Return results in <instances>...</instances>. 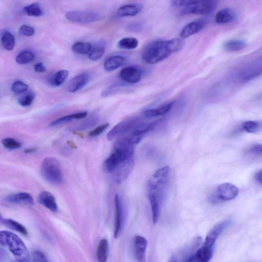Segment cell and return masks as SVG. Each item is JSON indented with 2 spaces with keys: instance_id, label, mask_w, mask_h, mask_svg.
Masks as SVG:
<instances>
[{
  "instance_id": "27",
  "label": "cell",
  "mask_w": 262,
  "mask_h": 262,
  "mask_svg": "<svg viewBox=\"0 0 262 262\" xmlns=\"http://www.w3.org/2000/svg\"><path fill=\"white\" fill-rule=\"evenodd\" d=\"M139 42L134 37H124L121 39L118 42L119 48L125 50H132L136 48Z\"/></svg>"
},
{
  "instance_id": "45",
  "label": "cell",
  "mask_w": 262,
  "mask_h": 262,
  "mask_svg": "<svg viewBox=\"0 0 262 262\" xmlns=\"http://www.w3.org/2000/svg\"><path fill=\"white\" fill-rule=\"evenodd\" d=\"M168 262H177L174 257H172Z\"/></svg>"
},
{
  "instance_id": "13",
  "label": "cell",
  "mask_w": 262,
  "mask_h": 262,
  "mask_svg": "<svg viewBox=\"0 0 262 262\" xmlns=\"http://www.w3.org/2000/svg\"><path fill=\"white\" fill-rule=\"evenodd\" d=\"M206 25V21L204 19H198L191 21L186 25L181 30V38H187L201 31Z\"/></svg>"
},
{
  "instance_id": "40",
  "label": "cell",
  "mask_w": 262,
  "mask_h": 262,
  "mask_svg": "<svg viewBox=\"0 0 262 262\" xmlns=\"http://www.w3.org/2000/svg\"><path fill=\"white\" fill-rule=\"evenodd\" d=\"M108 125L109 124L108 123H105L97 126L90 132L89 136L91 137H96L100 135L108 127Z\"/></svg>"
},
{
  "instance_id": "26",
  "label": "cell",
  "mask_w": 262,
  "mask_h": 262,
  "mask_svg": "<svg viewBox=\"0 0 262 262\" xmlns=\"http://www.w3.org/2000/svg\"><path fill=\"white\" fill-rule=\"evenodd\" d=\"M69 75L68 71L61 70L55 73L50 78L51 84L54 86H58L61 85L67 79Z\"/></svg>"
},
{
  "instance_id": "41",
  "label": "cell",
  "mask_w": 262,
  "mask_h": 262,
  "mask_svg": "<svg viewBox=\"0 0 262 262\" xmlns=\"http://www.w3.org/2000/svg\"><path fill=\"white\" fill-rule=\"evenodd\" d=\"M184 262H203L195 253L187 257Z\"/></svg>"
},
{
  "instance_id": "38",
  "label": "cell",
  "mask_w": 262,
  "mask_h": 262,
  "mask_svg": "<svg viewBox=\"0 0 262 262\" xmlns=\"http://www.w3.org/2000/svg\"><path fill=\"white\" fill-rule=\"evenodd\" d=\"M19 32L24 36H30L34 34L35 31L32 27L23 25L19 28Z\"/></svg>"
},
{
  "instance_id": "3",
  "label": "cell",
  "mask_w": 262,
  "mask_h": 262,
  "mask_svg": "<svg viewBox=\"0 0 262 262\" xmlns=\"http://www.w3.org/2000/svg\"><path fill=\"white\" fill-rule=\"evenodd\" d=\"M0 243L2 246L8 247L17 261H30V257L26 246L15 234L8 231H1Z\"/></svg>"
},
{
  "instance_id": "15",
  "label": "cell",
  "mask_w": 262,
  "mask_h": 262,
  "mask_svg": "<svg viewBox=\"0 0 262 262\" xmlns=\"http://www.w3.org/2000/svg\"><path fill=\"white\" fill-rule=\"evenodd\" d=\"M39 203L53 212H56L57 205L54 195L48 191L41 192L38 197Z\"/></svg>"
},
{
  "instance_id": "9",
  "label": "cell",
  "mask_w": 262,
  "mask_h": 262,
  "mask_svg": "<svg viewBox=\"0 0 262 262\" xmlns=\"http://www.w3.org/2000/svg\"><path fill=\"white\" fill-rule=\"evenodd\" d=\"M65 16L69 20L80 24L92 23L101 18V15L99 13L88 10L70 11Z\"/></svg>"
},
{
  "instance_id": "37",
  "label": "cell",
  "mask_w": 262,
  "mask_h": 262,
  "mask_svg": "<svg viewBox=\"0 0 262 262\" xmlns=\"http://www.w3.org/2000/svg\"><path fill=\"white\" fill-rule=\"evenodd\" d=\"M143 24L140 22H134L128 24L126 29L130 32H138L142 30Z\"/></svg>"
},
{
  "instance_id": "44",
  "label": "cell",
  "mask_w": 262,
  "mask_h": 262,
  "mask_svg": "<svg viewBox=\"0 0 262 262\" xmlns=\"http://www.w3.org/2000/svg\"><path fill=\"white\" fill-rule=\"evenodd\" d=\"M35 150V148H29V149H26L25 150V152H33Z\"/></svg>"
},
{
  "instance_id": "34",
  "label": "cell",
  "mask_w": 262,
  "mask_h": 262,
  "mask_svg": "<svg viewBox=\"0 0 262 262\" xmlns=\"http://www.w3.org/2000/svg\"><path fill=\"white\" fill-rule=\"evenodd\" d=\"M3 145L7 149H14L19 148L21 146V144L11 138H6L2 140Z\"/></svg>"
},
{
  "instance_id": "11",
  "label": "cell",
  "mask_w": 262,
  "mask_h": 262,
  "mask_svg": "<svg viewBox=\"0 0 262 262\" xmlns=\"http://www.w3.org/2000/svg\"><path fill=\"white\" fill-rule=\"evenodd\" d=\"M115 218L114 237L116 238L121 234L124 223V213L121 201L119 195L116 194L115 196Z\"/></svg>"
},
{
  "instance_id": "14",
  "label": "cell",
  "mask_w": 262,
  "mask_h": 262,
  "mask_svg": "<svg viewBox=\"0 0 262 262\" xmlns=\"http://www.w3.org/2000/svg\"><path fill=\"white\" fill-rule=\"evenodd\" d=\"M5 200L8 203L13 204H25L27 205H33L34 204L32 196L27 192H19L8 195L5 198Z\"/></svg>"
},
{
  "instance_id": "35",
  "label": "cell",
  "mask_w": 262,
  "mask_h": 262,
  "mask_svg": "<svg viewBox=\"0 0 262 262\" xmlns=\"http://www.w3.org/2000/svg\"><path fill=\"white\" fill-rule=\"evenodd\" d=\"M28 88V85L21 81H15L11 86L12 91L16 94H20L25 92Z\"/></svg>"
},
{
  "instance_id": "12",
  "label": "cell",
  "mask_w": 262,
  "mask_h": 262,
  "mask_svg": "<svg viewBox=\"0 0 262 262\" xmlns=\"http://www.w3.org/2000/svg\"><path fill=\"white\" fill-rule=\"evenodd\" d=\"M120 78L124 82L135 84L140 81L142 72L135 66H128L123 68L120 72Z\"/></svg>"
},
{
  "instance_id": "18",
  "label": "cell",
  "mask_w": 262,
  "mask_h": 262,
  "mask_svg": "<svg viewBox=\"0 0 262 262\" xmlns=\"http://www.w3.org/2000/svg\"><path fill=\"white\" fill-rule=\"evenodd\" d=\"M89 80L86 73L80 74L73 78L68 85V91L71 93L75 92L84 86Z\"/></svg>"
},
{
  "instance_id": "1",
  "label": "cell",
  "mask_w": 262,
  "mask_h": 262,
  "mask_svg": "<svg viewBox=\"0 0 262 262\" xmlns=\"http://www.w3.org/2000/svg\"><path fill=\"white\" fill-rule=\"evenodd\" d=\"M169 167L165 166L157 170L149 179L147 185L148 198L150 204L152 220L156 224L159 217L161 203L168 182Z\"/></svg>"
},
{
  "instance_id": "16",
  "label": "cell",
  "mask_w": 262,
  "mask_h": 262,
  "mask_svg": "<svg viewBox=\"0 0 262 262\" xmlns=\"http://www.w3.org/2000/svg\"><path fill=\"white\" fill-rule=\"evenodd\" d=\"M143 6L138 4H129L119 7L117 11V15L120 17L134 16L140 13Z\"/></svg>"
},
{
  "instance_id": "46",
  "label": "cell",
  "mask_w": 262,
  "mask_h": 262,
  "mask_svg": "<svg viewBox=\"0 0 262 262\" xmlns=\"http://www.w3.org/2000/svg\"><path fill=\"white\" fill-rule=\"evenodd\" d=\"M13 262H18V261H17V260H15L13 261Z\"/></svg>"
},
{
  "instance_id": "43",
  "label": "cell",
  "mask_w": 262,
  "mask_h": 262,
  "mask_svg": "<svg viewBox=\"0 0 262 262\" xmlns=\"http://www.w3.org/2000/svg\"><path fill=\"white\" fill-rule=\"evenodd\" d=\"M255 179L257 182L262 185V169L258 171L255 175Z\"/></svg>"
},
{
  "instance_id": "22",
  "label": "cell",
  "mask_w": 262,
  "mask_h": 262,
  "mask_svg": "<svg viewBox=\"0 0 262 262\" xmlns=\"http://www.w3.org/2000/svg\"><path fill=\"white\" fill-rule=\"evenodd\" d=\"M108 245L105 238L100 241L97 249V257L99 262H106L108 256Z\"/></svg>"
},
{
  "instance_id": "2",
  "label": "cell",
  "mask_w": 262,
  "mask_h": 262,
  "mask_svg": "<svg viewBox=\"0 0 262 262\" xmlns=\"http://www.w3.org/2000/svg\"><path fill=\"white\" fill-rule=\"evenodd\" d=\"M172 53L169 40H158L149 42L144 47L141 57L146 62L154 64L165 59Z\"/></svg>"
},
{
  "instance_id": "33",
  "label": "cell",
  "mask_w": 262,
  "mask_h": 262,
  "mask_svg": "<svg viewBox=\"0 0 262 262\" xmlns=\"http://www.w3.org/2000/svg\"><path fill=\"white\" fill-rule=\"evenodd\" d=\"M34 98V93L29 92L21 96L18 100V103L22 106H29L32 103Z\"/></svg>"
},
{
  "instance_id": "36",
  "label": "cell",
  "mask_w": 262,
  "mask_h": 262,
  "mask_svg": "<svg viewBox=\"0 0 262 262\" xmlns=\"http://www.w3.org/2000/svg\"><path fill=\"white\" fill-rule=\"evenodd\" d=\"M31 259L32 262H49L45 254L39 251H34Z\"/></svg>"
},
{
  "instance_id": "10",
  "label": "cell",
  "mask_w": 262,
  "mask_h": 262,
  "mask_svg": "<svg viewBox=\"0 0 262 262\" xmlns=\"http://www.w3.org/2000/svg\"><path fill=\"white\" fill-rule=\"evenodd\" d=\"M147 241L144 237L136 235L133 239V253L137 262H146Z\"/></svg>"
},
{
  "instance_id": "30",
  "label": "cell",
  "mask_w": 262,
  "mask_h": 262,
  "mask_svg": "<svg viewBox=\"0 0 262 262\" xmlns=\"http://www.w3.org/2000/svg\"><path fill=\"white\" fill-rule=\"evenodd\" d=\"M72 49L77 53L85 54L91 52L92 46L89 42L78 41L73 44Z\"/></svg>"
},
{
  "instance_id": "24",
  "label": "cell",
  "mask_w": 262,
  "mask_h": 262,
  "mask_svg": "<svg viewBox=\"0 0 262 262\" xmlns=\"http://www.w3.org/2000/svg\"><path fill=\"white\" fill-rule=\"evenodd\" d=\"M1 43L4 49L11 51L14 47V36L10 32L5 31L2 34Z\"/></svg>"
},
{
  "instance_id": "32",
  "label": "cell",
  "mask_w": 262,
  "mask_h": 262,
  "mask_svg": "<svg viewBox=\"0 0 262 262\" xmlns=\"http://www.w3.org/2000/svg\"><path fill=\"white\" fill-rule=\"evenodd\" d=\"M105 52V47L102 45L97 46L92 49L89 54V58L92 61L100 59Z\"/></svg>"
},
{
  "instance_id": "8",
  "label": "cell",
  "mask_w": 262,
  "mask_h": 262,
  "mask_svg": "<svg viewBox=\"0 0 262 262\" xmlns=\"http://www.w3.org/2000/svg\"><path fill=\"white\" fill-rule=\"evenodd\" d=\"M262 75V54L245 64L237 75L241 82L250 81Z\"/></svg>"
},
{
  "instance_id": "19",
  "label": "cell",
  "mask_w": 262,
  "mask_h": 262,
  "mask_svg": "<svg viewBox=\"0 0 262 262\" xmlns=\"http://www.w3.org/2000/svg\"><path fill=\"white\" fill-rule=\"evenodd\" d=\"M236 17L235 12L231 8H224L218 11L215 16V22L219 24H225L233 21Z\"/></svg>"
},
{
  "instance_id": "4",
  "label": "cell",
  "mask_w": 262,
  "mask_h": 262,
  "mask_svg": "<svg viewBox=\"0 0 262 262\" xmlns=\"http://www.w3.org/2000/svg\"><path fill=\"white\" fill-rule=\"evenodd\" d=\"M239 192L238 188L234 184L225 183L216 186L208 197L209 202L218 204L232 200L235 198Z\"/></svg>"
},
{
  "instance_id": "39",
  "label": "cell",
  "mask_w": 262,
  "mask_h": 262,
  "mask_svg": "<svg viewBox=\"0 0 262 262\" xmlns=\"http://www.w3.org/2000/svg\"><path fill=\"white\" fill-rule=\"evenodd\" d=\"M248 154L262 156V144H255L251 146L247 150Z\"/></svg>"
},
{
  "instance_id": "5",
  "label": "cell",
  "mask_w": 262,
  "mask_h": 262,
  "mask_svg": "<svg viewBox=\"0 0 262 262\" xmlns=\"http://www.w3.org/2000/svg\"><path fill=\"white\" fill-rule=\"evenodd\" d=\"M41 174L48 182L57 184L62 182L63 174L58 161L55 158H45L42 163Z\"/></svg>"
},
{
  "instance_id": "42",
  "label": "cell",
  "mask_w": 262,
  "mask_h": 262,
  "mask_svg": "<svg viewBox=\"0 0 262 262\" xmlns=\"http://www.w3.org/2000/svg\"><path fill=\"white\" fill-rule=\"evenodd\" d=\"M34 70L36 72L42 73L45 72L46 68L42 63L38 62L34 66Z\"/></svg>"
},
{
  "instance_id": "20",
  "label": "cell",
  "mask_w": 262,
  "mask_h": 262,
  "mask_svg": "<svg viewBox=\"0 0 262 262\" xmlns=\"http://www.w3.org/2000/svg\"><path fill=\"white\" fill-rule=\"evenodd\" d=\"M174 103V101H171L156 108L145 110L143 112V115L147 118L163 116L168 113L171 110Z\"/></svg>"
},
{
  "instance_id": "28",
  "label": "cell",
  "mask_w": 262,
  "mask_h": 262,
  "mask_svg": "<svg viewBox=\"0 0 262 262\" xmlns=\"http://www.w3.org/2000/svg\"><path fill=\"white\" fill-rule=\"evenodd\" d=\"M35 55L29 50H24L20 52L15 58L16 61L19 64H26L33 61Z\"/></svg>"
},
{
  "instance_id": "17",
  "label": "cell",
  "mask_w": 262,
  "mask_h": 262,
  "mask_svg": "<svg viewBox=\"0 0 262 262\" xmlns=\"http://www.w3.org/2000/svg\"><path fill=\"white\" fill-rule=\"evenodd\" d=\"M126 61V58L123 56L113 55L105 60L104 68L106 71L111 72L123 66Z\"/></svg>"
},
{
  "instance_id": "29",
  "label": "cell",
  "mask_w": 262,
  "mask_h": 262,
  "mask_svg": "<svg viewBox=\"0 0 262 262\" xmlns=\"http://www.w3.org/2000/svg\"><path fill=\"white\" fill-rule=\"evenodd\" d=\"M2 222L4 224L12 230L17 231L24 235L27 234L26 228L18 222L9 219H2Z\"/></svg>"
},
{
  "instance_id": "23",
  "label": "cell",
  "mask_w": 262,
  "mask_h": 262,
  "mask_svg": "<svg viewBox=\"0 0 262 262\" xmlns=\"http://www.w3.org/2000/svg\"><path fill=\"white\" fill-rule=\"evenodd\" d=\"M246 46V42L241 39H230L226 41L224 49L228 52H235L244 49Z\"/></svg>"
},
{
  "instance_id": "21",
  "label": "cell",
  "mask_w": 262,
  "mask_h": 262,
  "mask_svg": "<svg viewBox=\"0 0 262 262\" xmlns=\"http://www.w3.org/2000/svg\"><path fill=\"white\" fill-rule=\"evenodd\" d=\"M88 115L87 112H82L80 113H77L68 115L67 116H63L55 120L52 122L51 125L54 126L64 123H66L71 121L73 120L80 119L85 118Z\"/></svg>"
},
{
  "instance_id": "7",
  "label": "cell",
  "mask_w": 262,
  "mask_h": 262,
  "mask_svg": "<svg viewBox=\"0 0 262 262\" xmlns=\"http://www.w3.org/2000/svg\"><path fill=\"white\" fill-rule=\"evenodd\" d=\"M143 122V120L138 117L125 119L117 124L108 133L107 138L112 140L116 137L126 136Z\"/></svg>"
},
{
  "instance_id": "25",
  "label": "cell",
  "mask_w": 262,
  "mask_h": 262,
  "mask_svg": "<svg viewBox=\"0 0 262 262\" xmlns=\"http://www.w3.org/2000/svg\"><path fill=\"white\" fill-rule=\"evenodd\" d=\"M241 129L249 133H256L262 130V123L257 121H247L242 124Z\"/></svg>"
},
{
  "instance_id": "31",
  "label": "cell",
  "mask_w": 262,
  "mask_h": 262,
  "mask_svg": "<svg viewBox=\"0 0 262 262\" xmlns=\"http://www.w3.org/2000/svg\"><path fill=\"white\" fill-rule=\"evenodd\" d=\"M24 11L29 16H39L42 14V10L37 3H32L24 8Z\"/></svg>"
},
{
  "instance_id": "6",
  "label": "cell",
  "mask_w": 262,
  "mask_h": 262,
  "mask_svg": "<svg viewBox=\"0 0 262 262\" xmlns=\"http://www.w3.org/2000/svg\"><path fill=\"white\" fill-rule=\"evenodd\" d=\"M218 2L216 0L187 1L181 13L182 14H209L215 9Z\"/></svg>"
}]
</instances>
